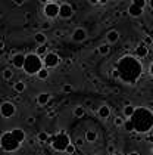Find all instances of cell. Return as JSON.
<instances>
[{
    "label": "cell",
    "mask_w": 153,
    "mask_h": 155,
    "mask_svg": "<svg viewBox=\"0 0 153 155\" xmlns=\"http://www.w3.org/2000/svg\"><path fill=\"white\" fill-rule=\"evenodd\" d=\"M128 155H140V154H139V152H129Z\"/></svg>",
    "instance_id": "cell-46"
},
{
    "label": "cell",
    "mask_w": 153,
    "mask_h": 155,
    "mask_svg": "<svg viewBox=\"0 0 153 155\" xmlns=\"http://www.w3.org/2000/svg\"><path fill=\"white\" fill-rule=\"evenodd\" d=\"M47 115H49V117H55L56 112H55V111H50V112H47Z\"/></svg>",
    "instance_id": "cell-40"
},
{
    "label": "cell",
    "mask_w": 153,
    "mask_h": 155,
    "mask_svg": "<svg viewBox=\"0 0 153 155\" xmlns=\"http://www.w3.org/2000/svg\"><path fill=\"white\" fill-rule=\"evenodd\" d=\"M134 52H135V56H137V58L143 59V58H146V56L149 55V46H146L144 43H140L137 48L134 49Z\"/></svg>",
    "instance_id": "cell-11"
},
{
    "label": "cell",
    "mask_w": 153,
    "mask_h": 155,
    "mask_svg": "<svg viewBox=\"0 0 153 155\" xmlns=\"http://www.w3.org/2000/svg\"><path fill=\"white\" fill-rule=\"evenodd\" d=\"M112 155H124L122 152H115V154H112Z\"/></svg>",
    "instance_id": "cell-47"
},
{
    "label": "cell",
    "mask_w": 153,
    "mask_h": 155,
    "mask_svg": "<svg viewBox=\"0 0 153 155\" xmlns=\"http://www.w3.org/2000/svg\"><path fill=\"white\" fill-rule=\"evenodd\" d=\"M2 77H3V80L9 81L12 77H13V71H12L11 68H5V70H3V72H2Z\"/></svg>",
    "instance_id": "cell-25"
},
{
    "label": "cell",
    "mask_w": 153,
    "mask_h": 155,
    "mask_svg": "<svg viewBox=\"0 0 153 155\" xmlns=\"http://www.w3.org/2000/svg\"><path fill=\"white\" fill-rule=\"evenodd\" d=\"M134 112H135V107H132V105H125L124 107V117L125 118H131Z\"/></svg>",
    "instance_id": "cell-20"
},
{
    "label": "cell",
    "mask_w": 153,
    "mask_h": 155,
    "mask_svg": "<svg viewBox=\"0 0 153 155\" xmlns=\"http://www.w3.org/2000/svg\"><path fill=\"white\" fill-rule=\"evenodd\" d=\"M97 114H99L100 118H107L110 115V108L107 107V105H102V107L97 109Z\"/></svg>",
    "instance_id": "cell-17"
},
{
    "label": "cell",
    "mask_w": 153,
    "mask_h": 155,
    "mask_svg": "<svg viewBox=\"0 0 153 155\" xmlns=\"http://www.w3.org/2000/svg\"><path fill=\"white\" fill-rule=\"evenodd\" d=\"M0 114L3 118H11L16 114V107L12 102H3L0 105Z\"/></svg>",
    "instance_id": "cell-7"
},
{
    "label": "cell",
    "mask_w": 153,
    "mask_h": 155,
    "mask_svg": "<svg viewBox=\"0 0 153 155\" xmlns=\"http://www.w3.org/2000/svg\"><path fill=\"white\" fill-rule=\"evenodd\" d=\"M0 146H2V149L5 152H13V151L19 149L21 143L13 137V134L9 130V131H5L2 134V137H0Z\"/></svg>",
    "instance_id": "cell-5"
},
{
    "label": "cell",
    "mask_w": 153,
    "mask_h": 155,
    "mask_svg": "<svg viewBox=\"0 0 153 155\" xmlns=\"http://www.w3.org/2000/svg\"><path fill=\"white\" fill-rule=\"evenodd\" d=\"M147 3H149V6H150V9H152V11H153V0H149Z\"/></svg>",
    "instance_id": "cell-44"
},
{
    "label": "cell",
    "mask_w": 153,
    "mask_h": 155,
    "mask_svg": "<svg viewBox=\"0 0 153 155\" xmlns=\"http://www.w3.org/2000/svg\"><path fill=\"white\" fill-rule=\"evenodd\" d=\"M110 75H112V78H115V80H119V71H118L116 68H113V70H112V74H110Z\"/></svg>",
    "instance_id": "cell-34"
},
{
    "label": "cell",
    "mask_w": 153,
    "mask_h": 155,
    "mask_svg": "<svg viewBox=\"0 0 153 155\" xmlns=\"http://www.w3.org/2000/svg\"><path fill=\"white\" fill-rule=\"evenodd\" d=\"M72 13H74V9H72L71 5H68V3H62V5H60L59 16H60L62 19H68V18H71Z\"/></svg>",
    "instance_id": "cell-10"
},
{
    "label": "cell",
    "mask_w": 153,
    "mask_h": 155,
    "mask_svg": "<svg viewBox=\"0 0 153 155\" xmlns=\"http://www.w3.org/2000/svg\"><path fill=\"white\" fill-rule=\"evenodd\" d=\"M132 5H135V6H139L141 9H144L146 5H147V0H132Z\"/></svg>",
    "instance_id": "cell-29"
},
{
    "label": "cell",
    "mask_w": 153,
    "mask_h": 155,
    "mask_svg": "<svg viewBox=\"0 0 153 155\" xmlns=\"http://www.w3.org/2000/svg\"><path fill=\"white\" fill-rule=\"evenodd\" d=\"M27 123H28L30 126H33V124L35 123V118L34 117H28V118H27Z\"/></svg>",
    "instance_id": "cell-38"
},
{
    "label": "cell",
    "mask_w": 153,
    "mask_h": 155,
    "mask_svg": "<svg viewBox=\"0 0 153 155\" xmlns=\"http://www.w3.org/2000/svg\"><path fill=\"white\" fill-rule=\"evenodd\" d=\"M62 92H63V93H72V92H74L72 84H63V86H62Z\"/></svg>",
    "instance_id": "cell-30"
},
{
    "label": "cell",
    "mask_w": 153,
    "mask_h": 155,
    "mask_svg": "<svg viewBox=\"0 0 153 155\" xmlns=\"http://www.w3.org/2000/svg\"><path fill=\"white\" fill-rule=\"evenodd\" d=\"M129 120L134 126V131L139 134H146L153 129V112L149 108L135 107V112Z\"/></svg>",
    "instance_id": "cell-2"
},
{
    "label": "cell",
    "mask_w": 153,
    "mask_h": 155,
    "mask_svg": "<svg viewBox=\"0 0 153 155\" xmlns=\"http://www.w3.org/2000/svg\"><path fill=\"white\" fill-rule=\"evenodd\" d=\"M35 101H37V104H38V105H41V107H43V105H47V104L50 102V93L43 92V93H40V95L37 96V99H35Z\"/></svg>",
    "instance_id": "cell-15"
},
{
    "label": "cell",
    "mask_w": 153,
    "mask_h": 155,
    "mask_svg": "<svg viewBox=\"0 0 153 155\" xmlns=\"http://www.w3.org/2000/svg\"><path fill=\"white\" fill-rule=\"evenodd\" d=\"M152 155H153V146H152Z\"/></svg>",
    "instance_id": "cell-48"
},
{
    "label": "cell",
    "mask_w": 153,
    "mask_h": 155,
    "mask_svg": "<svg viewBox=\"0 0 153 155\" xmlns=\"http://www.w3.org/2000/svg\"><path fill=\"white\" fill-rule=\"evenodd\" d=\"M47 2H49V0H47Z\"/></svg>",
    "instance_id": "cell-49"
},
{
    "label": "cell",
    "mask_w": 153,
    "mask_h": 155,
    "mask_svg": "<svg viewBox=\"0 0 153 155\" xmlns=\"http://www.w3.org/2000/svg\"><path fill=\"white\" fill-rule=\"evenodd\" d=\"M143 43H144L146 46H150V45H152V43H153L152 37H150V36H146V37H144V38H143Z\"/></svg>",
    "instance_id": "cell-33"
},
{
    "label": "cell",
    "mask_w": 153,
    "mask_h": 155,
    "mask_svg": "<svg viewBox=\"0 0 153 155\" xmlns=\"http://www.w3.org/2000/svg\"><path fill=\"white\" fill-rule=\"evenodd\" d=\"M24 2H25V0H13V5H15V6H22Z\"/></svg>",
    "instance_id": "cell-37"
},
{
    "label": "cell",
    "mask_w": 153,
    "mask_h": 155,
    "mask_svg": "<svg viewBox=\"0 0 153 155\" xmlns=\"http://www.w3.org/2000/svg\"><path fill=\"white\" fill-rule=\"evenodd\" d=\"M143 11H144V9H141V8H139V6H135V5L131 3L128 8V15L132 16V18H139V16L143 15Z\"/></svg>",
    "instance_id": "cell-14"
},
{
    "label": "cell",
    "mask_w": 153,
    "mask_h": 155,
    "mask_svg": "<svg viewBox=\"0 0 153 155\" xmlns=\"http://www.w3.org/2000/svg\"><path fill=\"white\" fill-rule=\"evenodd\" d=\"M35 53H37L38 56H43V58H44L47 53H49V52H47V46L46 45H40V46L37 48V50H35Z\"/></svg>",
    "instance_id": "cell-24"
},
{
    "label": "cell",
    "mask_w": 153,
    "mask_h": 155,
    "mask_svg": "<svg viewBox=\"0 0 153 155\" xmlns=\"http://www.w3.org/2000/svg\"><path fill=\"white\" fill-rule=\"evenodd\" d=\"M0 49H2V50H3V49H5V41H3V38H2V40H0Z\"/></svg>",
    "instance_id": "cell-41"
},
{
    "label": "cell",
    "mask_w": 153,
    "mask_h": 155,
    "mask_svg": "<svg viewBox=\"0 0 153 155\" xmlns=\"http://www.w3.org/2000/svg\"><path fill=\"white\" fill-rule=\"evenodd\" d=\"M49 68H46V67H43L40 71H38V74H37V77L40 78V80H47L49 78Z\"/></svg>",
    "instance_id": "cell-23"
},
{
    "label": "cell",
    "mask_w": 153,
    "mask_h": 155,
    "mask_svg": "<svg viewBox=\"0 0 153 155\" xmlns=\"http://www.w3.org/2000/svg\"><path fill=\"white\" fill-rule=\"evenodd\" d=\"M11 133L13 134V137L19 143H22L24 140H25V131H24L22 129H13V130H11Z\"/></svg>",
    "instance_id": "cell-16"
},
{
    "label": "cell",
    "mask_w": 153,
    "mask_h": 155,
    "mask_svg": "<svg viewBox=\"0 0 153 155\" xmlns=\"http://www.w3.org/2000/svg\"><path fill=\"white\" fill-rule=\"evenodd\" d=\"M99 3H100V5H106V3H107V0H99Z\"/></svg>",
    "instance_id": "cell-45"
},
{
    "label": "cell",
    "mask_w": 153,
    "mask_h": 155,
    "mask_svg": "<svg viewBox=\"0 0 153 155\" xmlns=\"http://www.w3.org/2000/svg\"><path fill=\"white\" fill-rule=\"evenodd\" d=\"M44 62L41 59V56H38L37 53H28L27 58H25V65H24V71L30 75H34L38 74V71L43 68Z\"/></svg>",
    "instance_id": "cell-3"
},
{
    "label": "cell",
    "mask_w": 153,
    "mask_h": 155,
    "mask_svg": "<svg viewBox=\"0 0 153 155\" xmlns=\"http://www.w3.org/2000/svg\"><path fill=\"white\" fill-rule=\"evenodd\" d=\"M97 52H99L100 55H107V53L110 52V46H109L107 43H106V45H102V46H99Z\"/></svg>",
    "instance_id": "cell-26"
},
{
    "label": "cell",
    "mask_w": 153,
    "mask_h": 155,
    "mask_svg": "<svg viewBox=\"0 0 153 155\" xmlns=\"http://www.w3.org/2000/svg\"><path fill=\"white\" fill-rule=\"evenodd\" d=\"M34 40H35V43L40 46V45H46L47 37H46V34H44V33H35Z\"/></svg>",
    "instance_id": "cell-18"
},
{
    "label": "cell",
    "mask_w": 153,
    "mask_h": 155,
    "mask_svg": "<svg viewBox=\"0 0 153 155\" xmlns=\"http://www.w3.org/2000/svg\"><path fill=\"white\" fill-rule=\"evenodd\" d=\"M84 145V139L82 137H78L77 140H75V146H82Z\"/></svg>",
    "instance_id": "cell-36"
},
{
    "label": "cell",
    "mask_w": 153,
    "mask_h": 155,
    "mask_svg": "<svg viewBox=\"0 0 153 155\" xmlns=\"http://www.w3.org/2000/svg\"><path fill=\"white\" fill-rule=\"evenodd\" d=\"M118 40H119V33H118L116 30L107 31V34H106V41H107V45H113V43H116Z\"/></svg>",
    "instance_id": "cell-13"
},
{
    "label": "cell",
    "mask_w": 153,
    "mask_h": 155,
    "mask_svg": "<svg viewBox=\"0 0 153 155\" xmlns=\"http://www.w3.org/2000/svg\"><path fill=\"white\" fill-rule=\"evenodd\" d=\"M97 140V133L94 130H87L85 133V142L91 143V142H96Z\"/></svg>",
    "instance_id": "cell-19"
},
{
    "label": "cell",
    "mask_w": 153,
    "mask_h": 155,
    "mask_svg": "<svg viewBox=\"0 0 153 155\" xmlns=\"http://www.w3.org/2000/svg\"><path fill=\"white\" fill-rule=\"evenodd\" d=\"M25 58H27V55H24L21 52H16V53L12 55L11 64L15 67V68H24V65H25Z\"/></svg>",
    "instance_id": "cell-9"
},
{
    "label": "cell",
    "mask_w": 153,
    "mask_h": 155,
    "mask_svg": "<svg viewBox=\"0 0 153 155\" xmlns=\"http://www.w3.org/2000/svg\"><path fill=\"white\" fill-rule=\"evenodd\" d=\"M124 120L121 118V117H115V120H113V124L116 126V127H124Z\"/></svg>",
    "instance_id": "cell-31"
},
{
    "label": "cell",
    "mask_w": 153,
    "mask_h": 155,
    "mask_svg": "<svg viewBox=\"0 0 153 155\" xmlns=\"http://www.w3.org/2000/svg\"><path fill=\"white\" fill-rule=\"evenodd\" d=\"M87 38V31L84 30V28H77L74 33H72V40L74 41H84Z\"/></svg>",
    "instance_id": "cell-12"
},
{
    "label": "cell",
    "mask_w": 153,
    "mask_h": 155,
    "mask_svg": "<svg viewBox=\"0 0 153 155\" xmlns=\"http://www.w3.org/2000/svg\"><path fill=\"white\" fill-rule=\"evenodd\" d=\"M124 129H125V131H128V133H131V131H134V126H132V123H131V120H125V123H124Z\"/></svg>",
    "instance_id": "cell-27"
},
{
    "label": "cell",
    "mask_w": 153,
    "mask_h": 155,
    "mask_svg": "<svg viewBox=\"0 0 153 155\" xmlns=\"http://www.w3.org/2000/svg\"><path fill=\"white\" fill-rule=\"evenodd\" d=\"M66 154H69V155H72L74 152H75V145H72V143H69V146L66 148V151H65Z\"/></svg>",
    "instance_id": "cell-32"
},
{
    "label": "cell",
    "mask_w": 153,
    "mask_h": 155,
    "mask_svg": "<svg viewBox=\"0 0 153 155\" xmlns=\"http://www.w3.org/2000/svg\"><path fill=\"white\" fill-rule=\"evenodd\" d=\"M90 105H91V101H90V99H87V101H85V104H84V107H90Z\"/></svg>",
    "instance_id": "cell-39"
},
{
    "label": "cell",
    "mask_w": 153,
    "mask_h": 155,
    "mask_svg": "<svg viewBox=\"0 0 153 155\" xmlns=\"http://www.w3.org/2000/svg\"><path fill=\"white\" fill-rule=\"evenodd\" d=\"M43 62H44V67L50 70V68L58 67L59 62H60V58L58 56V53H55V52H49L46 56L43 58Z\"/></svg>",
    "instance_id": "cell-8"
},
{
    "label": "cell",
    "mask_w": 153,
    "mask_h": 155,
    "mask_svg": "<svg viewBox=\"0 0 153 155\" xmlns=\"http://www.w3.org/2000/svg\"><path fill=\"white\" fill-rule=\"evenodd\" d=\"M49 137H50V136L47 134L46 131H40L38 136H37V139H38L40 142H46V143H47V140H49Z\"/></svg>",
    "instance_id": "cell-28"
},
{
    "label": "cell",
    "mask_w": 153,
    "mask_h": 155,
    "mask_svg": "<svg viewBox=\"0 0 153 155\" xmlns=\"http://www.w3.org/2000/svg\"><path fill=\"white\" fill-rule=\"evenodd\" d=\"M88 2H90V5H97V3H99V0H88Z\"/></svg>",
    "instance_id": "cell-43"
},
{
    "label": "cell",
    "mask_w": 153,
    "mask_h": 155,
    "mask_svg": "<svg viewBox=\"0 0 153 155\" xmlns=\"http://www.w3.org/2000/svg\"><path fill=\"white\" fill-rule=\"evenodd\" d=\"M149 71H150V75H152V78H153V61H152V64H150V70Z\"/></svg>",
    "instance_id": "cell-42"
},
{
    "label": "cell",
    "mask_w": 153,
    "mask_h": 155,
    "mask_svg": "<svg viewBox=\"0 0 153 155\" xmlns=\"http://www.w3.org/2000/svg\"><path fill=\"white\" fill-rule=\"evenodd\" d=\"M116 151H115V146L113 145H107V154L109 155H112V154H115Z\"/></svg>",
    "instance_id": "cell-35"
},
{
    "label": "cell",
    "mask_w": 153,
    "mask_h": 155,
    "mask_svg": "<svg viewBox=\"0 0 153 155\" xmlns=\"http://www.w3.org/2000/svg\"><path fill=\"white\" fill-rule=\"evenodd\" d=\"M25 89H27V84L24 83V81H18V83L13 84V90L16 93H22V92H25Z\"/></svg>",
    "instance_id": "cell-22"
},
{
    "label": "cell",
    "mask_w": 153,
    "mask_h": 155,
    "mask_svg": "<svg viewBox=\"0 0 153 155\" xmlns=\"http://www.w3.org/2000/svg\"><path fill=\"white\" fill-rule=\"evenodd\" d=\"M47 143H50V145H52V148H53L55 151H58V152H63V151H66V148L69 146L71 140H69V136L62 130L60 133L55 134V136H50V137H49V140H47Z\"/></svg>",
    "instance_id": "cell-4"
},
{
    "label": "cell",
    "mask_w": 153,
    "mask_h": 155,
    "mask_svg": "<svg viewBox=\"0 0 153 155\" xmlns=\"http://www.w3.org/2000/svg\"><path fill=\"white\" fill-rule=\"evenodd\" d=\"M74 115L77 117V118H81L85 115V107H81V105H78V107L74 108Z\"/></svg>",
    "instance_id": "cell-21"
},
{
    "label": "cell",
    "mask_w": 153,
    "mask_h": 155,
    "mask_svg": "<svg viewBox=\"0 0 153 155\" xmlns=\"http://www.w3.org/2000/svg\"><path fill=\"white\" fill-rule=\"evenodd\" d=\"M115 68L119 71V80L131 86L137 84L143 74V64L139 61L137 56H131V55L119 58Z\"/></svg>",
    "instance_id": "cell-1"
},
{
    "label": "cell",
    "mask_w": 153,
    "mask_h": 155,
    "mask_svg": "<svg viewBox=\"0 0 153 155\" xmlns=\"http://www.w3.org/2000/svg\"><path fill=\"white\" fill-rule=\"evenodd\" d=\"M59 11H60V6H59L58 3L50 2V3H46V5H44V15H46V18H49V19L58 18Z\"/></svg>",
    "instance_id": "cell-6"
}]
</instances>
